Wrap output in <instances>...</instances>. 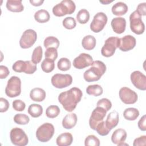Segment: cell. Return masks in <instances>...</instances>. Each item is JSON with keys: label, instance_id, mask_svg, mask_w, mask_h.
<instances>
[{"label": "cell", "instance_id": "1", "mask_svg": "<svg viewBox=\"0 0 146 146\" xmlns=\"http://www.w3.org/2000/svg\"><path fill=\"white\" fill-rule=\"evenodd\" d=\"M82 91L78 87H72L68 91L61 92L58 96V101L64 109L68 112L74 111L82 97Z\"/></svg>", "mask_w": 146, "mask_h": 146}, {"label": "cell", "instance_id": "2", "mask_svg": "<svg viewBox=\"0 0 146 146\" xmlns=\"http://www.w3.org/2000/svg\"><path fill=\"white\" fill-rule=\"evenodd\" d=\"M91 66V67L83 74V78L87 82L99 80L106 71V66L102 61H93Z\"/></svg>", "mask_w": 146, "mask_h": 146}, {"label": "cell", "instance_id": "3", "mask_svg": "<svg viewBox=\"0 0 146 146\" xmlns=\"http://www.w3.org/2000/svg\"><path fill=\"white\" fill-rule=\"evenodd\" d=\"M76 9L74 1L71 0H63L52 8V13L56 17H63L67 14H72Z\"/></svg>", "mask_w": 146, "mask_h": 146}, {"label": "cell", "instance_id": "4", "mask_svg": "<svg viewBox=\"0 0 146 146\" xmlns=\"http://www.w3.org/2000/svg\"><path fill=\"white\" fill-rule=\"evenodd\" d=\"M54 132V125L51 123H45L38 128L36 131V137L40 142H47L52 138Z\"/></svg>", "mask_w": 146, "mask_h": 146}, {"label": "cell", "instance_id": "5", "mask_svg": "<svg viewBox=\"0 0 146 146\" xmlns=\"http://www.w3.org/2000/svg\"><path fill=\"white\" fill-rule=\"evenodd\" d=\"M21 93V80L16 76H11L7 81L5 94L10 98H15Z\"/></svg>", "mask_w": 146, "mask_h": 146}, {"label": "cell", "instance_id": "6", "mask_svg": "<svg viewBox=\"0 0 146 146\" xmlns=\"http://www.w3.org/2000/svg\"><path fill=\"white\" fill-rule=\"evenodd\" d=\"M10 140L15 145L25 146L29 143V138L25 131L18 127L13 128L10 133Z\"/></svg>", "mask_w": 146, "mask_h": 146}, {"label": "cell", "instance_id": "7", "mask_svg": "<svg viewBox=\"0 0 146 146\" xmlns=\"http://www.w3.org/2000/svg\"><path fill=\"white\" fill-rule=\"evenodd\" d=\"M120 45V38L115 36H111L107 38L101 50V54L103 56L110 57L112 56L119 48Z\"/></svg>", "mask_w": 146, "mask_h": 146}, {"label": "cell", "instance_id": "8", "mask_svg": "<svg viewBox=\"0 0 146 146\" xmlns=\"http://www.w3.org/2000/svg\"><path fill=\"white\" fill-rule=\"evenodd\" d=\"M13 70L17 72H25L27 74H34L36 69V64L30 60L16 61L12 66Z\"/></svg>", "mask_w": 146, "mask_h": 146}, {"label": "cell", "instance_id": "9", "mask_svg": "<svg viewBox=\"0 0 146 146\" xmlns=\"http://www.w3.org/2000/svg\"><path fill=\"white\" fill-rule=\"evenodd\" d=\"M130 29L137 35L142 34L145 30V25L141 19V16L135 10L129 16Z\"/></svg>", "mask_w": 146, "mask_h": 146}, {"label": "cell", "instance_id": "10", "mask_svg": "<svg viewBox=\"0 0 146 146\" xmlns=\"http://www.w3.org/2000/svg\"><path fill=\"white\" fill-rule=\"evenodd\" d=\"M37 34L35 31L33 29L25 30L19 40V45L22 48L26 49L30 48L36 42Z\"/></svg>", "mask_w": 146, "mask_h": 146}, {"label": "cell", "instance_id": "11", "mask_svg": "<svg viewBox=\"0 0 146 146\" xmlns=\"http://www.w3.org/2000/svg\"><path fill=\"white\" fill-rule=\"evenodd\" d=\"M54 87L57 88H63L70 86L72 82V78L70 74H55L51 79Z\"/></svg>", "mask_w": 146, "mask_h": 146}, {"label": "cell", "instance_id": "12", "mask_svg": "<svg viewBox=\"0 0 146 146\" xmlns=\"http://www.w3.org/2000/svg\"><path fill=\"white\" fill-rule=\"evenodd\" d=\"M107 15L103 12L96 13L90 24V29L96 33L100 32L107 24Z\"/></svg>", "mask_w": 146, "mask_h": 146}, {"label": "cell", "instance_id": "13", "mask_svg": "<svg viewBox=\"0 0 146 146\" xmlns=\"http://www.w3.org/2000/svg\"><path fill=\"white\" fill-rule=\"evenodd\" d=\"M119 98L125 104L135 103L138 99L137 94L133 90L127 87H123L119 90Z\"/></svg>", "mask_w": 146, "mask_h": 146}, {"label": "cell", "instance_id": "14", "mask_svg": "<svg viewBox=\"0 0 146 146\" xmlns=\"http://www.w3.org/2000/svg\"><path fill=\"white\" fill-rule=\"evenodd\" d=\"M107 111L101 107L97 106L92 112L89 120V125L91 129L95 130L96 126L105 117Z\"/></svg>", "mask_w": 146, "mask_h": 146}, {"label": "cell", "instance_id": "15", "mask_svg": "<svg viewBox=\"0 0 146 146\" xmlns=\"http://www.w3.org/2000/svg\"><path fill=\"white\" fill-rule=\"evenodd\" d=\"M130 79L132 83L136 88L142 91L146 90V76L141 72L139 71L132 72Z\"/></svg>", "mask_w": 146, "mask_h": 146}, {"label": "cell", "instance_id": "16", "mask_svg": "<svg viewBox=\"0 0 146 146\" xmlns=\"http://www.w3.org/2000/svg\"><path fill=\"white\" fill-rule=\"evenodd\" d=\"M92 57L88 54L81 53L73 60V66L77 69H83L91 65Z\"/></svg>", "mask_w": 146, "mask_h": 146}, {"label": "cell", "instance_id": "17", "mask_svg": "<svg viewBox=\"0 0 146 146\" xmlns=\"http://www.w3.org/2000/svg\"><path fill=\"white\" fill-rule=\"evenodd\" d=\"M136 44V38L131 35H127L120 38L119 48L122 51H128L132 50L135 47Z\"/></svg>", "mask_w": 146, "mask_h": 146}, {"label": "cell", "instance_id": "18", "mask_svg": "<svg viewBox=\"0 0 146 146\" xmlns=\"http://www.w3.org/2000/svg\"><path fill=\"white\" fill-rule=\"evenodd\" d=\"M111 25L113 31L117 34H120L124 32L126 27V21L122 17H116L112 19Z\"/></svg>", "mask_w": 146, "mask_h": 146}, {"label": "cell", "instance_id": "19", "mask_svg": "<svg viewBox=\"0 0 146 146\" xmlns=\"http://www.w3.org/2000/svg\"><path fill=\"white\" fill-rule=\"evenodd\" d=\"M127 138V132L125 129L118 128L116 129L111 136V141L114 144L119 145L125 141Z\"/></svg>", "mask_w": 146, "mask_h": 146}, {"label": "cell", "instance_id": "20", "mask_svg": "<svg viewBox=\"0 0 146 146\" xmlns=\"http://www.w3.org/2000/svg\"><path fill=\"white\" fill-rule=\"evenodd\" d=\"M73 141V137L71 133L64 132L59 135L56 140V144L59 146H68Z\"/></svg>", "mask_w": 146, "mask_h": 146}, {"label": "cell", "instance_id": "21", "mask_svg": "<svg viewBox=\"0 0 146 146\" xmlns=\"http://www.w3.org/2000/svg\"><path fill=\"white\" fill-rule=\"evenodd\" d=\"M119 113L116 111H113L109 113L106 120V124L107 127L111 130L115 128L119 123Z\"/></svg>", "mask_w": 146, "mask_h": 146}, {"label": "cell", "instance_id": "22", "mask_svg": "<svg viewBox=\"0 0 146 146\" xmlns=\"http://www.w3.org/2000/svg\"><path fill=\"white\" fill-rule=\"evenodd\" d=\"M46 96V92L41 88L36 87L32 89L30 92V99L35 102H42Z\"/></svg>", "mask_w": 146, "mask_h": 146}, {"label": "cell", "instance_id": "23", "mask_svg": "<svg viewBox=\"0 0 146 146\" xmlns=\"http://www.w3.org/2000/svg\"><path fill=\"white\" fill-rule=\"evenodd\" d=\"M77 122V116L75 113L66 115L62 120V126L66 129H71L74 127Z\"/></svg>", "mask_w": 146, "mask_h": 146}, {"label": "cell", "instance_id": "24", "mask_svg": "<svg viewBox=\"0 0 146 146\" xmlns=\"http://www.w3.org/2000/svg\"><path fill=\"white\" fill-rule=\"evenodd\" d=\"M6 6L7 10L12 12L19 13L24 10L22 0H8Z\"/></svg>", "mask_w": 146, "mask_h": 146}, {"label": "cell", "instance_id": "25", "mask_svg": "<svg viewBox=\"0 0 146 146\" xmlns=\"http://www.w3.org/2000/svg\"><path fill=\"white\" fill-rule=\"evenodd\" d=\"M128 6L123 2H118L114 4L111 9L113 14L117 16H121L128 11Z\"/></svg>", "mask_w": 146, "mask_h": 146}, {"label": "cell", "instance_id": "26", "mask_svg": "<svg viewBox=\"0 0 146 146\" xmlns=\"http://www.w3.org/2000/svg\"><path fill=\"white\" fill-rule=\"evenodd\" d=\"M96 44V40L95 38L91 35H88L85 36L82 40V45L83 47L87 50H93Z\"/></svg>", "mask_w": 146, "mask_h": 146}, {"label": "cell", "instance_id": "27", "mask_svg": "<svg viewBox=\"0 0 146 146\" xmlns=\"http://www.w3.org/2000/svg\"><path fill=\"white\" fill-rule=\"evenodd\" d=\"M50 15L49 13L44 9H41L34 14L35 20L39 23H46L50 20Z\"/></svg>", "mask_w": 146, "mask_h": 146}, {"label": "cell", "instance_id": "28", "mask_svg": "<svg viewBox=\"0 0 146 146\" xmlns=\"http://www.w3.org/2000/svg\"><path fill=\"white\" fill-rule=\"evenodd\" d=\"M139 116V111L135 108H127L123 112L124 117L128 120L133 121L136 120Z\"/></svg>", "mask_w": 146, "mask_h": 146}, {"label": "cell", "instance_id": "29", "mask_svg": "<svg viewBox=\"0 0 146 146\" xmlns=\"http://www.w3.org/2000/svg\"><path fill=\"white\" fill-rule=\"evenodd\" d=\"M27 111L33 117H38L43 113V107L38 104H31L29 107Z\"/></svg>", "mask_w": 146, "mask_h": 146}, {"label": "cell", "instance_id": "30", "mask_svg": "<svg viewBox=\"0 0 146 146\" xmlns=\"http://www.w3.org/2000/svg\"><path fill=\"white\" fill-rule=\"evenodd\" d=\"M86 92L90 95L99 96L103 94V90L102 86L99 84L89 85L86 88Z\"/></svg>", "mask_w": 146, "mask_h": 146}, {"label": "cell", "instance_id": "31", "mask_svg": "<svg viewBox=\"0 0 146 146\" xmlns=\"http://www.w3.org/2000/svg\"><path fill=\"white\" fill-rule=\"evenodd\" d=\"M90 13L85 9L80 10L76 14V19L80 24H85L88 22L90 19Z\"/></svg>", "mask_w": 146, "mask_h": 146}, {"label": "cell", "instance_id": "32", "mask_svg": "<svg viewBox=\"0 0 146 146\" xmlns=\"http://www.w3.org/2000/svg\"><path fill=\"white\" fill-rule=\"evenodd\" d=\"M59 41L58 39L53 36H47L44 40L43 44L45 48H48L50 47H54L55 48H58L59 46Z\"/></svg>", "mask_w": 146, "mask_h": 146}, {"label": "cell", "instance_id": "33", "mask_svg": "<svg viewBox=\"0 0 146 146\" xmlns=\"http://www.w3.org/2000/svg\"><path fill=\"white\" fill-rule=\"evenodd\" d=\"M55 68L54 60L45 58L41 63V68L46 73H49L54 70Z\"/></svg>", "mask_w": 146, "mask_h": 146}, {"label": "cell", "instance_id": "34", "mask_svg": "<svg viewBox=\"0 0 146 146\" xmlns=\"http://www.w3.org/2000/svg\"><path fill=\"white\" fill-rule=\"evenodd\" d=\"M42 54L43 50L42 47L40 46H37L33 50L31 55V61L36 64L39 63L42 58Z\"/></svg>", "mask_w": 146, "mask_h": 146}, {"label": "cell", "instance_id": "35", "mask_svg": "<svg viewBox=\"0 0 146 146\" xmlns=\"http://www.w3.org/2000/svg\"><path fill=\"white\" fill-rule=\"evenodd\" d=\"M71 66V62L67 58H61L57 63V67L58 69L62 71H66L70 70Z\"/></svg>", "mask_w": 146, "mask_h": 146}, {"label": "cell", "instance_id": "36", "mask_svg": "<svg viewBox=\"0 0 146 146\" xmlns=\"http://www.w3.org/2000/svg\"><path fill=\"white\" fill-rule=\"evenodd\" d=\"M60 113V109L58 106L51 105L48 106L46 110V115L48 118H55Z\"/></svg>", "mask_w": 146, "mask_h": 146}, {"label": "cell", "instance_id": "37", "mask_svg": "<svg viewBox=\"0 0 146 146\" xmlns=\"http://www.w3.org/2000/svg\"><path fill=\"white\" fill-rule=\"evenodd\" d=\"M95 131L100 136H106L107 135L111 130L107 127L105 121H102L99 123L96 126Z\"/></svg>", "mask_w": 146, "mask_h": 146}, {"label": "cell", "instance_id": "38", "mask_svg": "<svg viewBox=\"0 0 146 146\" xmlns=\"http://www.w3.org/2000/svg\"><path fill=\"white\" fill-rule=\"evenodd\" d=\"M14 121L16 124L19 125H26L29 123L30 118L26 114L18 113L14 116Z\"/></svg>", "mask_w": 146, "mask_h": 146}, {"label": "cell", "instance_id": "39", "mask_svg": "<svg viewBox=\"0 0 146 146\" xmlns=\"http://www.w3.org/2000/svg\"><path fill=\"white\" fill-rule=\"evenodd\" d=\"M86 146H99L100 145L99 139L94 135L87 136L84 140Z\"/></svg>", "mask_w": 146, "mask_h": 146}, {"label": "cell", "instance_id": "40", "mask_svg": "<svg viewBox=\"0 0 146 146\" xmlns=\"http://www.w3.org/2000/svg\"><path fill=\"white\" fill-rule=\"evenodd\" d=\"M63 26L64 28L68 30L74 29L76 26V22L75 18L71 17H68L65 18L62 21Z\"/></svg>", "mask_w": 146, "mask_h": 146}, {"label": "cell", "instance_id": "41", "mask_svg": "<svg viewBox=\"0 0 146 146\" xmlns=\"http://www.w3.org/2000/svg\"><path fill=\"white\" fill-rule=\"evenodd\" d=\"M45 58H48L55 60L58 58V51L57 49L54 47H50L47 48L44 53Z\"/></svg>", "mask_w": 146, "mask_h": 146}, {"label": "cell", "instance_id": "42", "mask_svg": "<svg viewBox=\"0 0 146 146\" xmlns=\"http://www.w3.org/2000/svg\"><path fill=\"white\" fill-rule=\"evenodd\" d=\"M96 106L101 107L105 109L107 111H108L112 107V103L109 99L107 98H102L98 100L96 103Z\"/></svg>", "mask_w": 146, "mask_h": 146}, {"label": "cell", "instance_id": "43", "mask_svg": "<svg viewBox=\"0 0 146 146\" xmlns=\"http://www.w3.org/2000/svg\"><path fill=\"white\" fill-rule=\"evenodd\" d=\"M13 108L17 111H23L26 107V104L24 102L19 99L15 100L12 103Z\"/></svg>", "mask_w": 146, "mask_h": 146}, {"label": "cell", "instance_id": "44", "mask_svg": "<svg viewBox=\"0 0 146 146\" xmlns=\"http://www.w3.org/2000/svg\"><path fill=\"white\" fill-rule=\"evenodd\" d=\"M9 108V103L8 100L3 98H0V112H5L8 110Z\"/></svg>", "mask_w": 146, "mask_h": 146}, {"label": "cell", "instance_id": "45", "mask_svg": "<svg viewBox=\"0 0 146 146\" xmlns=\"http://www.w3.org/2000/svg\"><path fill=\"white\" fill-rule=\"evenodd\" d=\"M146 144V136H141L137 138H136L133 143V146L145 145Z\"/></svg>", "mask_w": 146, "mask_h": 146}, {"label": "cell", "instance_id": "46", "mask_svg": "<svg viewBox=\"0 0 146 146\" xmlns=\"http://www.w3.org/2000/svg\"><path fill=\"white\" fill-rule=\"evenodd\" d=\"M136 11L141 15L145 16L146 15V3H140L138 5Z\"/></svg>", "mask_w": 146, "mask_h": 146}, {"label": "cell", "instance_id": "47", "mask_svg": "<svg viewBox=\"0 0 146 146\" xmlns=\"http://www.w3.org/2000/svg\"><path fill=\"white\" fill-rule=\"evenodd\" d=\"M10 71L8 68L3 65L0 66V78L5 79L9 75Z\"/></svg>", "mask_w": 146, "mask_h": 146}, {"label": "cell", "instance_id": "48", "mask_svg": "<svg viewBox=\"0 0 146 146\" xmlns=\"http://www.w3.org/2000/svg\"><path fill=\"white\" fill-rule=\"evenodd\" d=\"M145 123H146V116H145V115H144L140 119V120L138 121V127L140 130L143 131H146Z\"/></svg>", "mask_w": 146, "mask_h": 146}, {"label": "cell", "instance_id": "49", "mask_svg": "<svg viewBox=\"0 0 146 146\" xmlns=\"http://www.w3.org/2000/svg\"><path fill=\"white\" fill-rule=\"evenodd\" d=\"M30 3L34 6H39L40 5H42V3L44 2L43 0H38V1H35V0H30Z\"/></svg>", "mask_w": 146, "mask_h": 146}, {"label": "cell", "instance_id": "50", "mask_svg": "<svg viewBox=\"0 0 146 146\" xmlns=\"http://www.w3.org/2000/svg\"><path fill=\"white\" fill-rule=\"evenodd\" d=\"M99 2H100V3L104 4V5H106V4H108V3H110L112 2L113 1H108V0H107V1H100Z\"/></svg>", "mask_w": 146, "mask_h": 146}]
</instances>
